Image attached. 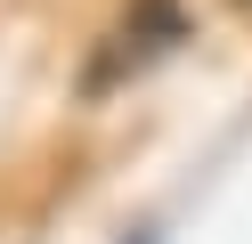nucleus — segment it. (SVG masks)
Masks as SVG:
<instances>
[{
	"label": "nucleus",
	"instance_id": "nucleus-1",
	"mask_svg": "<svg viewBox=\"0 0 252 244\" xmlns=\"http://www.w3.org/2000/svg\"><path fill=\"white\" fill-rule=\"evenodd\" d=\"M179 41H187V8H179V0H130V8L114 16V33L90 49L82 90H90V98L122 90V81H138L155 57H163V49H179Z\"/></svg>",
	"mask_w": 252,
	"mask_h": 244
},
{
	"label": "nucleus",
	"instance_id": "nucleus-2",
	"mask_svg": "<svg viewBox=\"0 0 252 244\" xmlns=\"http://www.w3.org/2000/svg\"><path fill=\"white\" fill-rule=\"evenodd\" d=\"M122 244H155V236H147V228H138V236H122Z\"/></svg>",
	"mask_w": 252,
	"mask_h": 244
}]
</instances>
